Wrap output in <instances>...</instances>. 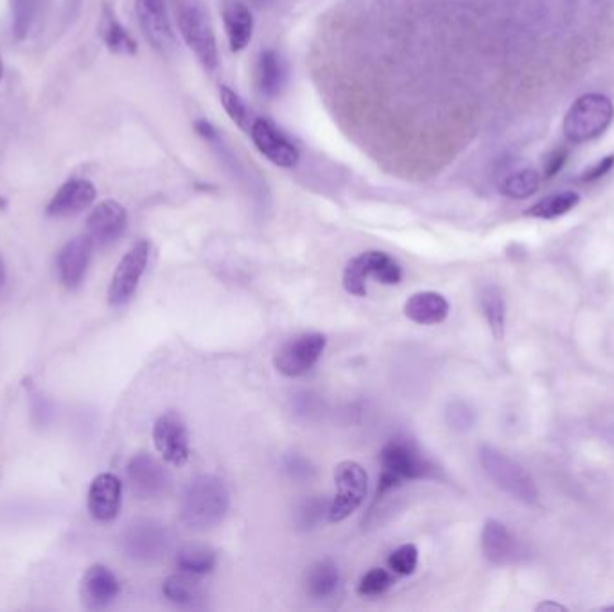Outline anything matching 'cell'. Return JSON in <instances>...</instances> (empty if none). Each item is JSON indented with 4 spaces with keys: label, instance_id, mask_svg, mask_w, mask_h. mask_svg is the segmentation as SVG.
Returning <instances> with one entry per match:
<instances>
[{
    "label": "cell",
    "instance_id": "1",
    "mask_svg": "<svg viewBox=\"0 0 614 612\" xmlns=\"http://www.w3.org/2000/svg\"><path fill=\"white\" fill-rule=\"evenodd\" d=\"M230 507V494L225 481L203 474L194 478L180 501V521L189 530L205 532L220 525Z\"/></svg>",
    "mask_w": 614,
    "mask_h": 612
},
{
    "label": "cell",
    "instance_id": "2",
    "mask_svg": "<svg viewBox=\"0 0 614 612\" xmlns=\"http://www.w3.org/2000/svg\"><path fill=\"white\" fill-rule=\"evenodd\" d=\"M480 464L492 483L507 496L525 505H534L539 499L537 483L523 465L512 460L492 446L480 449Z\"/></svg>",
    "mask_w": 614,
    "mask_h": 612
},
{
    "label": "cell",
    "instance_id": "3",
    "mask_svg": "<svg viewBox=\"0 0 614 612\" xmlns=\"http://www.w3.org/2000/svg\"><path fill=\"white\" fill-rule=\"evenodd\" d=\"M176 22L180 35L207 70L218 67V47L211 18L200 0H176Z\"/></svg>",
    "mask_w": 614,
    "mask_h": 612
},
{
    "label": "cell",
    "instance_id": "4",
    "mask_svg": "<svg viewBox=\"0 0 614 612\" xmlns=\"http://www.w3.org/2000/svg\"><path fill=\"white\" fill-rule=\"evenodd\" d=\"M614 106L602 94H588L577 99L564 117V135L570 142L580 144L597 139L613 121Z\"/></svg>",
    "mask_w": 614,
    "mask_h": 612
},
{
    "label": "cell",
    "instance_id": "5",
    "mask_svg": "<svg viewBox=\"0 0 614 612\" xmlns=\"http://www.w3.org/2000/svg\"><path fill=\"white\" fill-rule=\"evenodd\" d=\"M369 277L379 280L386 286H395L403 279V270L394 257L370 250L352 257L343 270V288L354 297H367Z\"/></svg>",
    "mask_w": 614,
    "mask_h": 612
},
{
    "label": "cell",
    "instance_id": "6",
    "mask_svg": "<svg viewBox=\"0 0 614 612\" xmlns=\"http://www.w3.org/2000/svg\"><path fill=\"white\" fill-rule=\"evenodd\" d=\"M379 462L383 467L381 473L390 474L401 483L437 478L439 473L435 464H431L430 460L422 455L417 444L406 437L388 440L379 453Z\"/></svg>",
    "mask_w": 614,
    "mask_h": 612
},
{
    "label": "cell",
    "instance_id": "7",
    "mask_svg": "<svg viewBox=\"0 0 614 612\" xmlns=\"http://www.w3.org/2000/svg\"><path fill=\"white\" fill-rule=\"evenodd\" d=\"M173 546V535L164 523L155 519H135L124 530V553L141 564L164 559Z\"/></svg>",
    "mask_w": 614,
    "mask_h": 612
},
{
    "label": "cell",
    "instance_id": "8",
    "mask_svg": "<svg viewBox=\"0 0 614 612\" xmlns=\"http://www.w3.org/2000/svg\"><path fill=\"white\" fill-rule=\"evenodd\" d=\"M336 494L329 503V521L340 523L351 517L363 505L367 489H369V474L358 462L345 460L334 469Z\"/></svg>",
    "mask_w": 614,
    "mask_h": 612
},
{
    "label": "cell",
    "instance_id": "9",
    "mask_svg": "<svg viewBox=\"0 0 614 612\" xmlns=\"http://www.w3.org/2000/svg\"><path fill=\"white\" fill-rule=\"evenodd\" d=\"M151 245L148 241H139L124 254L121 263L115 268L114 277L108 286V302L112 307H123L135 297L142 275L148 268Z\"/></svg>",
    "mask_w": 614,
    "mask_h": 612
},
{
    "label": "cell",
    "instance_id": "10",
    "mask_svg": "<svg viewBox=\"0 0 614 612\" xmlns=\"http://www.w3.org/2000/svg\"><path fill=\"white\" fill-rule=\"evenodd\" d=\"M327 338L320 333L300 334L291 338L277 350L273 365L286 377H302L311 372L318 359L322 358Z\"/></svg>",
    "mask_w": 614,
    "mask_h": 612
},
{
    "label": "cell",
    "instance_id": "11",
    "mask_svg": "<svg viewBox=\"0 0 614 612\" xmlns=\"http://www.w3.org/2000/svg\"><path fill=\"white\" fill-rule=\"evenodd\" d=\"M153 442L158 455L162 456V460L169 465L182 467L191 458L187 426L184 419L175 411H167L155 422Z\"/></svg>",
    "mask_w": 614,
    "mask_h": 612
},
{
    "label": "cell",
    "instance_id": "12",
    "mask_svg": "<svg viewBox=\"0 0 614 612\" xmlns=\"http://www.w3.org/2000/svg\"><path fill=\"white\" fill-rule=\"evenodd\" d=\"M482 551L494 566H516L530 557L527 546L498 519H487L482 530Z\"/></svg>",
    "mask_w": 614,
    "mask_h": 612
},
{
    "label": "cell",
    "instance_id": "13",
    "mask_svg": "<svg viewBox=\"0 0 614 612\" xmlns=\"http://www.w3.org/2000/svg\"><path fill=\"white\" fill-rule=\"evenodd\" d=\"M126 476L133 494L141 499L162 498L171 487V474L148 453L133 456L126 467Z\"/></svg>",
    "mask_w": 614,
    "mask_h": 612
},
{
    "label": "cell",
    "instance_id": "14",
    "mask_svg": "<svg viewBox=\"0 0 614 612\" xmlns=\"http://www.w3.org/2000/svg\"><path fill=\"white\" fill-rule=\"evenodd\" d=\"M128 227V212L114 200L101 202L87 219V236L94 246H110L123 236Z\"/></svg>",
    "mask_w": 614,
    "mask_h": 612
},
{
    "label": "cell",
    "instance_id": "15",
    "mask_svg": "<svg viewBox=\"0 0 614 612\" xmlns=\"http://www.w3.org/2000/svg\"><path fill=\"white\" fill-rule=\"evenodd\" d=\"M250 135L257 149L264 157L279 167H293L299 164L300 153L297 146L286 135H282L270 121L254 119Z\"/></svg>",
    "mask_w": 614,
    "mask_h": 612
},
{
    "label": "cell",
    "instance_id": "16",
    "mask_svg": "<svg viewBox=\"0 0 614 612\" xmlns=\"http://www.w3.org/2000/svg\"><path fill=\"white\" fill-rule=\"evenodd\" d=\"M121 593V584L114 571L103 564H94L85 571L79 586V596L90 611H101L114 604Z\"/></svg>",
    "mask_w": 614,
    "mask_h": 612
},
{
    "label": "cell",
    "instance_id": "17",
    "mask_svg": "<svg viewBox=\"0 0 614 612\" xmlns=\"http://www.w3.org/2000/svg\"><path fill=\"white\" fill-rule=\"evenodd\" d=\"M123 505V483L112 473L96 476L88 489L87 507L92 519L110 523L119 516Z\"/></svg>",
    "mask_w": 614,
    "mask_h": 612
},
{
    "label": "cell",
    "instance_id": "18",
    "mask_svg": "<svg viewBox=\"0 0 614 612\" xmlns=\"http://www.w3.org/2000/svg\"><path fill=\"white\" fill-rule=\"evenodd\" d=\"M135 6L148 42L160 53H167L175 44L167 15V0H135Z\"/></svg>",
    "mask_w": 614,
    "mask_h": 612
},
{
    "label": "cell",
    "instance_id": "19",
    "mask_svg": "<svg viewBox=\"0 0 614 612\" xmlns=\"http://www.w3.org/2000/svg\"><path fill=\"white\" fill-rule=\"evenodd\" d=\"M92 250H94V243L90 241L87 234L72 239L60 250L58 259H56V268H58V277L65 288L76 289L81 286V282L87 275Z\"/></svg>",
    "mask_w": 614,
    "mask_h": 612
},
{
    "label": "cell",
    "instance_id": "20",
    "mask_svg": "<svg viewBox=\"0 0 614 612\" xmlns=\"http://www.w3.org/2000/svg\"><path fill=\"white\" fill-rule=\"evenodd\" d=\"M97 191L92 182L85 178H72L56 191L47 205V216L69 218L88 209L96 200Z\"/></svg>",
    "mask_w": 614,
    "mask_h": 612
},
{
    "label": "cell",
    "instance_id": "21",
    "mask_svg": "<svg viewBox=\"0 0 614 612\" xmlns=\"http://www.w3.org/2000/svg\"><path fill=\"white\" fill-rule=\"evenodd\" d=\"M449 311L451 306L448 298L437 291H419L404 304L406 318L419 325L442 324L448 320Z\"/></svg>",
    "mask_w": 614,
    "mask_h": 612
},
{
    "label": "cell",
    "instance_id": "22",
    "mask_svg": "<svg viewBox=\"0 0 614 612\" xmlns=\"http://www.w3.org/2000/svg\"><path fill=\"white\" fill-rule=\"evenodd\" d=\"M223 22L229 36L230 49L234 53L243 51L254 35V18L250 9L239 0H229L223 8Z\"/></svg>",
    "mask_w": 614,
    "mask_h": 612
},
{
    "label": "cell",
    "instance_id": "23",
    "mask_svg": "<svg viewBox=\"0 0 614 612\" xmlns=\"http://www.w3.org/2000/svg\"><path fill=\"white\" fill-rule=\"evenodd\" d=\"M255 81L264 97L272 99L281 94L286 83V65L282 62L281 54L273 49H266L259 54L255 67Z\"/></svg>",
    "mask_w": 614,
    "mask_h": 612
},
{
    "label": "cell",
    "instance_id": "24",
    "mask_svg": "<svg viewBox=\"0 0 614 612\" xmlns=\"http://www.w3.org/2000/svg\"><path fill=\"white\" fill-rule=\"evenodd\" d=\"M200 578L202 577H194V575L180 571L166 578L162 586V593L171 604L180 605V607H200L205 604V598H207Z\"/></svg>",
    "mask_w": 614,
    "mask_h": 612
},
{
    "label": "cell",
    "instance_id": "25",
    "mask_svg": "<svg viewBox=\"0 0 614 612\" xmlns=\"http://www.w3.org/2000/svg\"><path fill=\"white\" fill-rule=\"evenodd\" d=\"M99 35L103 38L108 51H112L114 54H126V56L137 54V42L126 31V27L117 20L115 11L110 4L103 6L101 22H99Z\"/></svg>",
    "mask_w": 614,
    "mask_h": 612
},
{
    "label": "cell",
    "instance_id": "26",
    "mask_svg": "<svg viewBox=\"0 0 614 612\" xmlns=\"http://www.w3.org/2000/svg\"><path fill=\"white\" fill-rule=\"evenodd\" d=\"M307 595L315 600H325L338 591L340 586V571L333 560H318L307 569L304 580Z\"/></svg>",
    "mask_w": 614,
    "mask_h": 612
},
{
    "label": "cell",
    "instance_id": "27",
    "mask_svg": "<svg viewBox=\"0 0 614 612\" xmlns=\"http://www.w3.org/2000/svg\"><path fill=\"white\" fill-rule=\"evenodd\" d=\"M482 313L491 329L494 340L505 338V322H507V306L503 293L496 286H485L480 293Z\"/></svg>",
    "mask_w": 614,
    "mask_h": 612
},
{
    "label": "cell",
    "instance_id": "28",
    "mask_svg": "<svg viewBox=\"0 0 614 612\" xmlns=\"http://www.w3.org/2000/svg\"><path fill=\"white\" fill-rule=\"evenodd\" d=\"M216 553L209 546L202 544H191L178 551L176 555V566L180 571L194 575V577H205L216 568Z\"/></svg>",
    "mask_w": 614,
    "mask_h": 612
},
{
    "label": "cell",
    "instance_id": "29",
    "mask_svg": "<svg viewBox=\"0 0 614 612\" xmlns=\"http://www.w3.org/2000/svg\"><path fill=\"white\" fill-rule=\"evenodd\" d=\"M47 2L49 0H11V27L17 40H26L36 22L44 15Z\"/></svg>",
    "mask_w": 614,
    "mask_h": 612
},
{
    "label": "cell",
    "instance_id": "30",
    "mask_svg": "<svg viewBox=\"0 0 614 612\" xmlns=\"http://www.w3.org/2000/svg\"><path fill=\"white\" fill-rule=\"evenodd\" d=\"M580 196L573 191H562V193L550 194L541 202H537L534 207L527 210V216L539 219L561 218L568 214L570 210L579 205Z\"/></svg>",
    "mask_w": 614,
    "mask_h": 612
},
{
    "label": "cell",
    "instance_id": "31",
    "mask_svg": "<svg viewBox=\"0 0 614 612\" xmlns=\"http://www.w3.org/2000/svg\"><path fill=\"white\" fill-rule=\"evenodd\" d=\"M539 189V175L536 169H519L501 180L500 193L510 200H525Z\"/></svg>",
    "mask_w": 614,
    "mask_h": 612
},
{
    "label": "cell",
    "instance_id": "32",
    "mask_svg": "<svg viewBox=\"0 0 614 612\" xmlns=\"http://www.w3.org/2000/svg\"><path fill=\"white\" fill-rule=\"evenodd\" d=\"M220 99L221 105L227 110L230 119H232L239 128H243L246 132H250V126L254 123V119H252V112L248 110L245 101L237 96L236 92H234L232 88L227 87V85H221Z\"/></svg>",
    "mask_w": 614,
    "mask_h": 612
},
{
    "label": "cell",
    "instance_id": "33",
    "mask_svg": "<svg viewBox=\"0 0 614 612\" xmlns=\"http://www.w3.org/2000/svg\"><path fill=\"white\" fill-rule=\"evenodd\" d=\"M392 586H394V577L390 571L381 568L370 569L361 577L360 584H358V595L372 598V596L383 595Z\"/></svg>",
    "mask_w": 614,
    "mask_h": 612
},
{
    "label": "cell",
    "instance_id": "34",
    "mask_svg": "<svg viewBox=\"0 0 614 612\" xmlns=\"http://www.w3.org/2000/svg\"><path fill=\"white\" fill-rule=\"evenodd\" d=\"M419 564V550L413 544H403L397 550L390 553L388 557V568L392 569L397 575H413Z\"/></svg>",
    "mask_w": 614,
    "mask_h": 612
},
{
    "label": "cell",
    "instance_id": "35",
    "mask_svg": "<svg viewBox=\"0 0 614 612\" xmlns=\"http://www.w3.org/2000/svg\"><path fill=\"white\" fill-rule=\"evenodd\" d=\"M327 514H329V503H325L324 499H307L297 512V523L300 528H315Z\"/></svg>",
    "mask_w": 614,
    "mask_h": 612
},
{
    "label": "cell",
    "instance_id": "36",
    "mask_svg": "<svg viewBox=\"0 0 614 612\" xmlns=\"http://www.w3.org/2000/svg\"><path fill=\"white\" fill-rule=\"evenodd\" d=\"M448 422L451 428L460 429V431L473 428L474 411L467 404L453 403L449 406Z\"/></svg>",
    "mask_w": 614,
    "mask_h": 612
},
{
    "label": "cell",
    "instance_id": "37",
    "mask_svg": "<svg viewBox=\"0 0 614 612\" xmlns=\"http://www.w3.org/2000/svg\"><path fill=\"white\" fill-rule=\"evenodd\" d=\"M568 155H570L568 149L562 148V146L552 149V151L544 157V176H546V178H553V176L557 175L562 167H564V164H566Z\"/></svg>",
    "mask_w": 614,
    "mask_h": 612
},
{
    "label": "cell",
    "instance_id": "38",
    "mask_svg": "<svg viewBox=\"0 0 614 612\" xmlns=\"http://www.w3.org/2000/svg\"><path fill=\"white\" fill-rule=\"evenodd\" d=\"M614 166V157L602 158V160H598L597 164L593 167H589L588 171H584V175H582V180L584 182H595V180H600L602 176H606Z\"/></svg>",
    "mask_w": 614,
    "mask_h": 612
},
{
    "label": "cell",
    "instance_id": "39",
    "mask_svg": "<svg viewBox=\"0 0 614 612\" xmlns=\"http://www.w3.org/2000/svg\"><path fill=\"white\" fill-rule=\"evenodd\" d=\"M194 126H196V132L200 133L203 139L211 140V142L220 139V133H218V130H216L209 121L202 119V121H198Z\"/></svg>",
    "mask_w": 614,
    "mask_h": 612
},
{
    "label": "cell",
    "instance_id": "40",
    "mask_svg": "<svg viewBox=\"0 0 614 612\" xmlns=\"http://www.w3.org/2000/svg\"><path fill=\"white\" fill-rule=\"evenodd\" d=\"M537 612H559V611H568L564 605L557 604V602H552V600H548V602H543L541 605H537Z\"/></svg>",
    "mask_w": 614,
    "mask_h": 612
},
{
    "label": "cell",
    "instance_id": "41",
    "mask_svg": "<svg viewBox=\"0 0 614 612\" xmlns=\"http://www.w3.org/2000/svg\"><path fill=\"white\" fill-rule=\"evenodd\" d=\"M4 280H6V266H4V261H2V257H0V288H2Z\"/></svg>",
    "mask_w": 614,
    "mask_h": 612
},
{
    "label": "cell",
    "instance_id": "42",
    "mask_svg": "<svg viewBox=\"0 0 614 612\" xmlns=\"http://www.w3.org/2000/svg\"><path fill=\"white\" fill-rule=\"evenodd\" d=\"M257 8H266V6H270L273 0H252Z\"/></svg>",
    "mask_w": 614,
    "mask_h": 612
},
{
    "label": "cell",
    "instance_id": "43",
    "mask_svg": "<svg viewBox=\"0 0 614 612\" xmlns=\"http://www.w3.org/2000/svg\"><path fill=\"white\" fill-rule=\"evenodd\" d=\"M2 79H4V63H2V58H0V83H2Z\"/></svg>",
    "mask_w": 614,
    "mask_h": 612
},
{
    "label": "cell",
    "instance_id": "44",
    "mask_svg": "<svg viewBox=\"0 0 614 612\" xmlns=\"http://www.w3.org/2000/svg\"><path fill=\"white\" fill-rule=\"evenodd\" d=\"M6 209V200L0 196V210Z\"/></svg>",
    "mask_w": 614,
    "mask_h": 612
}]
</instances>
